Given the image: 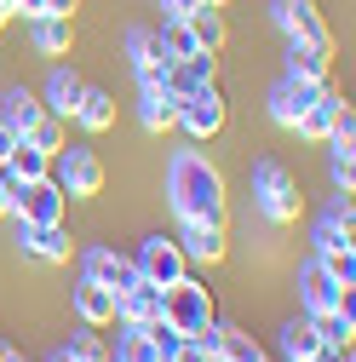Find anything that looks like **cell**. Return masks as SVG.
I'll use <instances>...</instances> for the list:
<instances>
[{"instance_id":"14","label":"cell","mask_w":356,"mask_h":362,"mask_svg":"<svg viewBox=\"0 0 356 362\" xmlns=\"http://www.w3.org/2000/svg\"><path fill=\"white\" fill-rule=\"evenodd\" d=\"M23 253H35L40 264H64L69 259V236H64V224H23Z\"/></svg>"},{"instance_id":"10","label":"cell","mask_w":356,"mask_h":362,"mask_svg":"<svg viewBox=\"0 0 356 362\" xmlns=\"http://www.w3.org/2000/svg\"><path fill=\"white\" fill-rule=\"evenodd\" d=\"M132 264H138V276L155 282V288H172L178 276H184V253H178V242H167V236H150L138 253H132Z\"/></svg>"},{"instance_id":"28","label":"cell","mask_w":356,"mask_h":362,"mask_svg":"<svg viewBox=\"0 0 356 362\" xmlns=\"http://www.w3.org/2000/svg\"><path fill=\"white\" fill-rule=\"evenodd\" d=\"M0 121H6L18 139H23V132L40 121V98H35V93H6V104H0Z\"/></svg>"},{"instance_id":"19","label":"cell","mask_w":356,"mask_h":362,"mask_svg":"<svg viewBox=\"0 0 356 362\" xmlns=\"http://www.w3.org/2000/svg\"><path fill=\"white\" fill-rule=\"evenodd\" d=\"M345 110H350V104H345L339 93H328V86H322V93H316V104L304 110V121H299L293 132H304V139H328V132H333V121H339Z\"/></svg>"},{"instance_id":"25","label":"cell","mask_w":356,"mask_h":362,"mask_svg":"<svg viewBox=\"0 0 356 362\" xmlns=\"http://www.w3.org/2000/svg\"><path fill=\"white\" fill-rule=\"evenodd\" d=\"M75 121H81L86 132H109V127H115V98H109V93H98V86H81Z\"/></svg>"},{"instance_id":"27","label":"cell","mask_w":356,"mask_h":362,"mask_svg":"<svg viewBox=\"0 0 356 362\" xmlns=\"http://www.w3.org/2000/svg\"><path fill=\"white\" fill-rule=\"evenodd\" d=\"M184 23H190V35H196L201 52H218V47H225V18H218V6H196Z\"/></svg>"},{"instance_id":"31","label":"cell","mask_w":356,"mask_h":362,"mask_svg":"<svg viewBox=\"0 0 356 362\" xmlns=\"http://www.w3.org/2000/svg\"><path fill=\"white\" fill-rule=\"evenodd\" d=\"M75 362H109V345H104V334L93 328V322H86L81 334H69V345H64Z\"/></svg>"},{"instance_id":"22","label":"cell","mask_w":356,"mask_h":362,"mask_svg":"<svg viewBox=\"0 0 356 362\" xmlns=\"http://www.w3.org/2000/svg\"><path fill=\"white\" fill-rule=\"evenodd\" d=\"M75 104H81V75L58 64V69H52V81H47V104H40V110L58 115V121H69V115H75Z\"/></svg>"},{"instance_id":"13","label":"cell","mask_w":356,"mask_h":362,"mask_svg":"<svg viewBox=\"0 0 356 362\" xmlns=\"http://www.w3.org/2000/svg\"><path fill=\"white\" fill-rule=\"evenodd\" d=\"M115 316H121V322H132V328H150V322H161V288L155 282H132L121 299H115Z\"/></svg>"},{"instance_id":"16","label":"cell","mask_w":356,"mask_h":362,"mask_svg":"<svg viewBox=\"0 0 356 362\" xmlns=\"http://www.w3.org/2000/svg\"><path fill=\"white\" fill-rule=\"evenodd\" d=\"M178 253H184V259H201V264H218V259H225V224H184Z\"/></svg>"},{"instance_id":"30","label":"cell","mask_w":356,"mask_h":362,"mask_svg":"<svg viewBox=\"0 0 356 362\" xmlns=\"http://www.w3.org/2000/svg\"><path fill=\"white\" fill-rule=\"evenodd\" d=\"M23 144H35V150H47V156H58L64 144H69V132H64V121L58 115H47V110H40V121L23 132Z\"/></svg>"},{"instance_id":"23","label":"cell","mask_w":356,"mask_h":362,"mask_svg":"<svg viewBox=\"0 0 356 362\" xmlns=\"http://www.w3.org/2000/svg\"><path fill=\"white\" fill-rule=\"evenodd\" d=\"M29 40H35L40 58H64L69 52V18H52V12L29 18Z\"/></svg>"},{"instance_id":"18","label":"cell","mask_w":356,"mask_h":362,"mask_svg":"<svg viewBox=\"0 0 356 362\" xmlns=\"http://www.w3.org/2000/svg\"><path fill=\"white\" fill-rule=\"evenodd\" d=\"M138 121H144V132H167V127H178V98L167 93L161 81L144 86V98H138Z\"/></svg>"},{"instance_id":"4","label":"cell","mask_w":356,"mask_h":362,"mask_svg":"<svg viewBox=\"0 0 356 362\" xmlns=\"http://www.w3.org/2000/svg\"><path fill=\"white\" fill-rule=\"evenodd\" d=\"M52 185L64 196H98L104 190V161L98 150H86V144H64L52 156Z\"/></svg>"},{"instance_id":"2","label":"cell","mask_w":356,"mask_h":362,"mask_svg":"<svg viewBox=\"0 0 356 362\" xmlns=\"http://www.w3.org/2000/svg\"><path fill=\"white\" fill-rule=\"evenodd\" d=\"M218 322L213 316V293L190 276H178L172 288H161V322H150L155 345H172V339H207V328Z\"/></svg>"},{"instance_id":"42","label":"cell","mask_w":356,"mask_h":362,"mask_svg":"<svg viewBox=\"0 0 356 362\" xmlns=\"http://www.w3.org/2000/svg\"><path fill=\"white\" fill-rule=\"evenodd\" d=\"M207 6H225V0H207Z\"/></svg>"},{"instance_id":"39","label":"cell","mask_w":356,"mask_h":362,"mask_svg":"<svg viewBox=\"0 0 356 362\" xmlns=\"http://www.w3.org/2000/svg\"><path fill=\"white\" fill-rule=\"evenodd\" d=\"M0 362H23V351H18V345H6V339H0Z\"/></svg>"},{"instance_id":"35","label":"cell","mask_w":356,"mask_h":362,"mask_svg":"<svg viewBox=\"0 0 356 362\" xmlns=\"http://www.w3.org/2000/svg\"><path fill=\"white\" fill-rule=\"evenodd\" d=\"M81 6V0H40V12H52V18H69Z\"/></svg>"},{"instance_id":"26","label":"cell","mask_w":356,"mask_h":362,"mask_svg":"<svg viewBox=\"0 0 356 362\" xmlns=\"http://www.w3.org/2000/svg\"><path fill=\"white\" fill-rule=\"evenodd\" d=\"M109 362H161V345H155L150 328H132V322H126V334H121V345H115Z\"/></svg>"},{"instance_id":"5","label":"cell","mask_w":356,"mask_h":362,"mask_svg":"<svg viewBox=\"0 0 356 362\" xmlns=\"http://www.w3.org/2000/svg\"><path fill=\"white\" fill-rule=\"evenodd\" d=\"M12 218L18 224H64V190L52 178H35V185L12 190Z\"/></svg>"},{"instance_id":"36","label":"cell","mask_w":356,"mask_h":362,"mask_svg":"<svg viewBox=\"0 0 356 362\" xmlns=\"http://www.w3.org/2000/svg\"><path fill=\"white\" fill-rule=\"evenodd\" d=\"M12 150H18V132H12V127H6V121H0V161H6V156H12Z\"/></svg>"},{"instance_id":"33","label":"cell","mask_w":356,"mask_h":362,"mask_svg":"<svg viewBox=\"0 0 356 362\" xmlns=\"http://www.w3.org/2000/svg\"><path fill=\"white\" fill-rule=\"evenodd\" d=\"M161 362H213L196 339H172V345H161Z\"/></svg>"},{"instance_id":"8","label":"cell","mask_w":356,"mask_h":362,"mask_svg":"<svg viewBox=\"0 0 356 362\" xmlns=\"http://www.w3.org/2000/svg\"><path fill=\"white\" fill-rule=\"evenodd\" d=\"M178 127H184L190 139H213V132L225 127V98H218V86H196L190 98H178Z\"/></svg>"},{"instance_id":"9","label":"cell","mask_w":356,"mask_h":362,"mask_svg":"<svg viewBox=\"0 0 356 362\" xmlns=\"http://www.w3.org/2000/svg\"><path fill=\"white\" fill-rule=\"evenodd\" d=\"M316 93H322L316 81H299V75H282V81L271 86V98H264V104H271V121H276V127H299V121H304V110L316 104Z\"/></svg>"},{"instance_id":"21","label":"cell","mask_w":356,"mask_h":362,"mask_svg":"<svg viewBox=\"0 0 356 362\" xmlns=\"http://www.w3.org/2000/svg\"><path fill=\"white\" fill-rule=\"evenodd\" d=\"M322 351H328V345H322V334H316L310 316L282 328V356H287V362H322Z\"/></svg>"},{"instance_id":"7","label":"cell","mask_w":356,"mask_h":362,"mask_svg":"<svg viewBox=\"0 0 356 362\" xmlns=\"http://www.w3.org/2000/svg\"><path fill=\"white\" fill-rule=\"evenodd\" d=\"M81 276H86V282H104V288L121 299L132 282H138V264H132V253H115V247H86Z\"/></svg>"},{"instance_id":"32","label":"cell","mask_w":356,"mask_h":362,"mask_svg":"<svg viewBox=\"0 0 356 362\" xmlns=\"http://www.w3.org/2000/svg\"><path fill=\"white\" fill-rule=\"evenodd\" d=\"M316 259H322V270H328L339 288H350V282H356V253H350V247H345V253H316Z\"/></svg>"},{"instance_id":"1","label":"cell","mask_w":356,"mask_h":362,"mask_svg":"<svg viewBox=\"0 0 356 362\" xmlns=\"http://www.w3.org/2000/svg\"><path fill=\"white\" fill-rule=\"evenodd\" d=\"M167 196L184 224H225V178L201 150H178L167 167Z\"/></svg>"},{"instance_id":"3","label":"cell","mask_w":356,"mask_h":362,"mask_svg":"<svg viewBox=\"0 0 356 362\" xmlns=\"http://www.w3.org/2000/svg\"><path fill=\"white\" fill-rule=\"evenodd\" d=\"M253 196H259V213L271 224H293L299 218V185L282 161H259L253 167Z\"/></svg>"},{"instance_id":"17","label":"cell","mask_w":356,"mask_h":362,"mask_svg":"<svg viewBox=\"0 0 356 362\" xmlns=\"http://www.w3.org/2000/svg\"><path fill=\"white\" fill-rule=\"evenodd\" d=\"M75 316H81V322H93V328L115 322V293H109L104 282H86V276H81V288H75Z\"/></svg>"},{"instance_id":"6","label":"cell","mask_w":356,"mask_h":362,"mask_svg":"<svg viewBox=\"0 0 356 362\" xmlns=\"http://www.w3.org/2000/svg\"><path fill=\"white\" fill-rule=\"evenodd\" d=\"M271 18H276V29L287 40H304V47H328L333 52V35H328V23L316 18L310 0H271Z\"/></svg>"},{"instance_id":"20","label":"cell","mask_w":356,"mask_h":362,"mask_svg":"<svg viewBox=\"0 0 356 362\" xmlns=\"http://www.w3.org/2000/svg\"><path fill=\"white\" fill-rule=\"evenodd\" d=\"M310 322H316L322 345H333V351H350V339H356V305H350V293L339 299V310H328V316H310Z\"/></svg>"},{"instance_id":"11","label":"cell","mask_w":356,"mask_h":362,"mask_svg":"<svg viewBox=\"0 0 356 362\" xmlns=\"http://www.w3.org/2000/svg\"><path fill=\"white\" fill-rule=\"evenodd\" d=\"M126 58H132V69H138V86H155L172 69V58H167V47H161L155 29H132L126 35Z\"/></svg>"},{"instance_id":"12","label":"cell","mask_w":356,"mask_h":362,"mask_svg":"<svg viewBox=\"0 0 356 362\" xmlns=\"http://www.w3.org/2000/svg\"><path fill=\"white\" fill-rule=\"evenodd\" d=\"M350 288H339L328 270H322V259H310L304 270H299V299H304V316H328V310H339V299H345Z\"/></svg>"},{"instance_id":"24","label":"cell","mask_w":356,"mask_h":362,"mask_svg":"<svg viewBox=\"0 0 356 362\" xmlns=\"http://www.w3.org/2000/svg\"><path fill=\"white\" fill-rule=\"evenodd\" d=\"M328 47H304V40H287V75H299V81H316V86H328Z\"/></svg>"},{"instance_id":"38","label":"cell","mask_w":356,"mask_h":362,"mask_svg":"<svg viewBox=\"0 0 356 362\" xmlns=\"http://www.w3.org/2000/svg\"><path fill=\"white\" fill-rule=\"evenodd\" d=\"M6 12H23V18H40V0H6Z\"/></svg>"},{"instance_id":"29","label":"cell","mask_w":356,"mask_h":362,"mask_svg":"<svg viewBox=\"0 0 356 362\" xmlns=\"http://www.w3.org/2000/svg\"><path fill=\"white\" fill-rule=\"evenodd\" d=\"M155 35H161V47H167V58H172V64H184V58H196V52H201L184 18H167V23L155 29Z\"/></svg>"},{"instance_id":"41","label":"cell","mask_w":356,"mask_h":362,"mask_svg":"<svg viewBox=\"0 0 356 362\" xmlns=\"http://www.w3.org/2000/svg\"><path fill=\"white\" fill-rule=\"evenodd\" d=\"M6 18H12V12H6V0H0V23H6Z\"/></svg>"},{"instance_id":"37","label":"cell","mask_w":356,"mask_h":362,"mask_svg":"<svg viewBox=\"0 0 356 362\" xmlns=\"http://www.w3.org/2000/svg\"><path fill=\"white\" fill-rule=\"evenodd\" d=\"M12 190H18V185H12V178H6V173H0V218H6V213H12Z\"/></svg>"},{"instance_id":"40","label":"cell","mask_w":356,"mask_h":362,"mask_svg":"<svg viewBox=\"0 0 356 362\" xmlns=\"http://www.w3.org/2000/svg\"><path fill=\"white\" fill-rule=\"evenodd\" d=\"M52 362H75V356H69V351H52Z\"/></svg>"},{"instance_id":"34","label":"cell","mask_w":356,"mask_h":362,"mask_svg":"<svg viewBox=\"0 0 356 362\" xmlns=\"http://www.w3.org/2000/svg\"><path fill=\"white\" fill-rule=\"evenodd\" d=\"M161 6H167V18H190L196 6H207V0H161Z\"/></svg>"},{"instance_id":"15","label":"cell","mask_w":356,"mask_h":362,"mask_svg":"<svg viewBox=\"0 0 356 362\" xmlns=\"http://www.w3.org/2000/svg\"><path fill=\"white\" fill-rule=\"evenodd\" d=\"M0 173L12 178V185H35V178H52V156L47 150H35V144H23L18 139V150L0 161Z\"/></svg>"}]
</instances>
